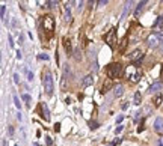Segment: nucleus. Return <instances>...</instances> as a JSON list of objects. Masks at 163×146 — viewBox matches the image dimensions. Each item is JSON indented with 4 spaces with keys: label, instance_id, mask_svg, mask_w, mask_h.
Returning a JSON list of instances; mask_svg holds the SVG:
<instances>
[{
    "label": "nucleus",
    "instance_id": "f257e3e1",
    "mask_svg": "<svg viewBox=\"0 0 163 146\" xmlns=\"http://www.w3.org/2000/svg\"><path fill=\"white\" fill-rule=\"evenodd\" d=\"M42 86H44V90L48 97L53 95V89H54V83H53V77L50 71H45L42 73Z\"/></svg>",
    "mask_w": 163,
    "mask_h": 146
},
{
    "label": "nucleus",
    "instance_id": "f03ea898",
    "mask_svg": "<svg viewBox=\"0 0 163 146\" xmlns=\"http://www.w3.org/2000/svg\"><path fill=\"white\" fill-rule=\"evenodd\" d=\"M106 73H107V77L112 78V80L113 78H120V77H122V65L118 63V62H113V63L107 65Z\"/></svg>",
    "mask_w": 163,
    "mask_h": 146
},
{
    "label": "nucleus",
    "instance_id": "7ed1b4c3",
    "mask_svg": "<svg viewBox=\"0 0 163 146\" xmlns=\"http://www.w3.org/2000/svg\"><path fill=\"white\" fill-rule=\"evenodd\" d=\"M42 26H44L45 33H47L48 36H51V35H53V29H54V20H53V17H51V15H45V17L42 18Z\"/></svg>",
    "mask_w": 163,
    "mask_h": 146
},
{
    "label": "nucleus",
    "instance_id": "20e7f679",
    "mask_svg": "<svg viewBox=\"0 0 163 146\" xmlns=\"http://www.w3.org/2000/svg\"><path fill=\"white\" fill-rule=\"evenodd\" d=\"M163 35H160V33H153V35H150L148 36V39H147V44H148V47L150 48H157L160 44H162V39Z\"/></svg>",
    "mask_w": 163,
    "mask_h": 146
},
{
    "label": "nucleus",
    "instance_id": "39448f33",
    "mask_svg": "<svg viewBox=\"0 0 163 146\" xmlns=\"http://www.w3.org/2000/svg\"><path fill=\"white\" fill-rule=\"evenodd\" d=\"M115 33H116V30H115V29H110V32L104 36L106 44H107L110 48H113V45H115Z\"/></svg>",
    "mask_w": 163,
    "mask_h": 146
},
{
    "label": "nucleus",
    "instance_id": "423d86ee",
    "mask_svg": "<svg viewBox=\"0 0 163 146\" xmlns=\"http://www.w3.org/2000/svg\"><path fill=\"white\" fill-rule=\"evenodd\" d=\"M133 2H125L124 3V11H122V14H121V21H124L125 18H127V15L131 12V8H133Z\"/></svg>",
    "mask_w": 163,
    "mask_h": 146
},
{
    "label": "nucleus",
    "instance_id": "0eeeda50",
    "mask_svg": "<svg viewBox=\"0 0 163 146\" xmlns=\"http://www.w3.org/2000/svg\"><path fill=\"white\" fill-rule=\"evenodd\" d=\"M92 83H94V77H92V74H88V75H85V77L82 78V87H83V89L92 86Z\"/></svg>",
    "mask_w": 163,
    "mask_h": 146
},
{
    "label": "nucleus",
    "instance_id": "6e6552de",
    "mask_svg": "<svg viewBox=\"0 0 163 146\" xmlns=\"http://www.w3.org/2000/svg\"><path fill=\"white\" fill-rule=\"evenodd\" d=\"M40 109H41V116L44 117V121H50V113H48V109H47V104L41 103Z\"/></svg>",
    "mask_w": 163,
    "mask_h": 146
},
{
    "label": "nucleus",
    "instance_id": "1a4fd4ad",
    "mask_svg": "<svg viewBox=\"0 0 163 146\" xmlns=\"http://www.w3.org/2000/svg\"><path fill=\"white\" fill-rule=\"evenodd\" d=\"M142 57H144V54H142L140 50H134V51L130 54V60H131V62H136V59H137V60H142Z\"/></svg>",
    "mask_w": 163,
    "mask_h": 146
},
{
    "label": "nucleus",
    "instance_id": "9d476101",
    "mask_svg": "<svg viewBox=\"0 0 163 146\" xmlns=\"http://www.w3.org/2000/svg\"><path fill=\"white\" fill-rule=\"evenodd\" d=\"M154 130L157 133H163V117H157L154 121Z\"/></svg>",
    "mask_w": 163,
    "mask_h": 146
},
{
    "label": "nucleus",
    "instance_id": "9b49d317",
    "mask_svg": "<svg viewBox=\"0 0 163 146\" xmlns=\"http://www.w3.org/2000/svg\"><path fill=\"white\" fill-rule=\"evenodd\" d=\"M122 93H124V86H122V84H116V86H113V95H115L116 98L122 97Z\"/></svg>",
    "mask_w": 163,
    "mask_h": 146
},
{
    "label": "nucleus",
    "instance_id": "f8f14e48",
    "mask_svg": "<svg viewBox=\"0 0 163 146\" xmlns=\"http://www.w3.org/2000/svg\"><path fill=\"white\" fill-rule=\"evenodd\" d=\"M145 5H147L145 0H142V2L137 3V6H136V9H134V17H139V15H140V12H142V9L145 8Z\"/></svg>",
    "mask_w": 163,
    "mask_h": 146
},
{
    "label": "nucleus",
    "instance_id": "ddd939ff",
    "mask_svg": "<svg viewBox=\"0 0 163 146\" xmlns=\"http://www.w3.org/2000/svg\"><path fill=\"white\" fill-rule=\"evenodd\" d=\"M153 29H154L156 32H159V30H162V29H163V15H160V17L157 18V21L154 23Z\"/></svg>",
    "mask_w": 163,
    "mask_h": 146
},
{
    "label": "nucleus",
    "instance_id": "4468645a",
    "mask_svg": "<svg viewBox=\"0 0 163 146\" xmlns=\"http://www.w3.org/2000/svg\"><path fill=\"white\" fill-rule=\"evenodd\" d=\"M162 89V83H153L148 89V93H153V92H159Z\"/></svg>",
    "mask_w": 163,
    "mask_h": 146
},
{
    "label": "nucleus",
    "instance_id": "2eb2a0df",
    "mask_svg": "<svg viewBox=\"0 0 163 146\" xmlns=\"http://www.w3.org/2000/svg\"><path fill=\"white\" fill-rule=\"evenodd\" d=\"M64 47H65V50H67V54H71V53H73V48H71V41H70L68 38H65V39H64Z\"/></svg>",
    "mask_w": 163,
    "mask_h": 146
},
{
    "label": "nucleus",
    "instance_id": "dca6fc26",
    "mask_svg": "<svg viewBox=\"0 0 163 146\" xmlns=\"http://www.w3.org/2000/svg\"><path fill=\"white\" fill-rule=\"evenodd\" d=\"M64 20L65 21H71V9L68 6H65V11H64Z\"/></svg>",
    "mask_w": 163,
    "mask_h": 146
},
{
    "label": "nucleus",
    "instance_id": "f3484780",
    "mask_svg": "<svg viewBox=\"0 0 163 146\" xmlns=\"http://www.w3.org/2000/svg\"><path fill=\"white\" fill-rule=\"evenodd\" d=\"M139 80H140V73H139V71H136V73H133L130 75V81H131V83H137Z\"/></svg>",
    "mask_w": 163,
    "mask_h": 146
},
{
    "label": "nucleus",
    "instance_id": "a211bd4d",
    "mask_svg": "<svg viewBox=\"0 0 163 146\" xmlns=\"http://www.w3.org/2000/svg\"><path fill=\"white\" fill-rule=\"evenodd\" d=\"M140 101H142V95H140V92H136V93H134V98H133V103H134L136 106H139Z\"/></svg>",
    "mask_w": 163,
    "mask_h": 146
},
{
    "label": "nucleus",
    "instance_id": "6ab92c4d",
    "mask_svg": "<svg viewBox=\"0 0 163 146\" xmlns=\"http://www.w3.org/2000/svg\"><path fill=\"white\" fill-rule=\"evenodd\" d=\"M14 104H15V107L18 110L21 109V103H20V100H18V97H17L15 93H14Z\"/></svg>",
    "mask_w": 163,
    "mask_h": 146
},
{
    "label": "nucleus",
    "instance_id": "aec40b11",
    "mask_svg": "<svg viewBox=\"0 0 163 146\" xmlns=\"http://www.w3.org/2000/svg\"><path fill=\"white\" fill-rule=\"evenodd\" d=\"M109 87H110V81H106V83L103 84V89H101V92H103V93H106V92L109 90Z\"/></svg>",
    "mask_w": 163,
    "mask_h": 146
},
{
    "label": "nucleus",
    "instance_id": "412c9836",
    "mask_svg": "<svg viewBox=\"0 0 163 146\" xmlns=\"http://www.w3.org/2000/svg\"><path fill=\"white\" fill-rule=\"evenodd\" d=\"M23 100L26 101V106L29 107V106H30V95H29V93H24V95H23Z\"/></svg>",
    "mask_w": 163,
    "mask_h": 146
},
{
    "label": "nucleus",
    "instance_id": "4be33fe9",
    "mask_svg": "<svg viewBox=\"0 0 163 146\" xmlns=\"http://www.w3.org/2000/svg\"><path fill=\"white\" fill-rule=\"evenodd\" d=\"M74 57H76V60H80L82 59V54H80V50H79V48L74 50Z\"/></svg>",
    "mask_w": 163,
    "mask_h": 146
},
{
    "label": "nucleus",
    "instance_id": "5701e85b",
    "mask_svg": "<svg viewBox=\"0 0 163 146\" xmlns=\"http://www.w3.org/2000/svg\"><path fill=\"white\" fill-rule=\"evenodd\" d=\"M56 5H57V2H45V6H47V8H50V9H51V8H54Z\"/></svg>",
    "mask_w": 163,
    "mask_h": 146
},
{
    "label": "nucleus",
    "instance_id": "b1692460",
    "mask_svg": "<svg viewBox=\"0 0 163 146\" xmlns=\"http://www.w3.org/2000/svg\"><path fill=\"white\" fill-rule=\"evenodd\" d=\"M162 104V97L160 95H157L156 97V100H154V106H160Z\"/></svg>",
    "mask_w": 163,
    "mask_h": 146
},
{
    "label": "nucleus",
    "instance_id": "393cba45",
    "mask_svg": "<svg viewBox=\"0 0 163 146\" xmlns=\"http://www.w3.org/2000/svg\"><path fill=\"white\" fill-rule=\"evenodd\" d=\"M89 127H91L92 130H95V128H98V122H95V121H91V122H89Z\"/></svg>",
    "mask_w": 163,
    "mask_h": 146
},
{
    "label": "nucleus",
    "instance_id": "a878e982",
    "mask_svg": "<svg viewBox=\"0 0 163 146\" xmlns=\"http://www.w3.org/2000/svg\"><path fill=\"white\" fill-rule=\"evenodd\" d=\"M45 143H47V146H53V140H51V137L45 136Z\"/></svg>",
    "mask_w": 163,
    "mask_h": 146
},
{
    "label": "nucleus",
    "instance_id": "bb28decb",
    "mask_svg": "<svg viewBox=\"0 0 163 146\" xmlns=\"http://www.w3.org/2000/svg\"><path fill=\"white\" fill-rule=\"evenodd\" d=\"M5 12H6V6L2 3V8H0V15H2V17H6V15H5Z\"/></svg>",
    "mask_w": 163,
    "mask_h": 146
},
{
    "label": "nucleus",
    "instance_id": "cd10ccee",
    "mask_svg": "<svg viewBox=\"0 0 163 146\" xmlns=\"http://www.w3.org/2000/svg\"><path fill=\"white\" fill-rule=\"evenodd\" d=\"M14 83H15V84H20V78H18V74H14Z\"/></svg>",
    "mask_w": 163,
    "mask_h": 146
},
{
    "label": "nucleus",
    "instance_id": "c85d7f7f",
    "mask_svg": "<svg viewBox=\"0 0 163 146\" xmlns=\"http://www.w3.org/2000/svg\"><path fill=\"white\" fill-rule=\"evenodd\" d=\"M38 59H41V60H48V56H47V54H40Z\"/></svg>",
    "mask_w": 163,
    "mask_h": 146
},
{
    "label": "nucleus",
    "instance_id": "c756f323",
    "mask_svg": "<svg viewBox=\"0 0 163 146\" xmlns=\"http://www.w3.org/2000/svg\"><path fill=\"white\" fill-rule=\"evenodd\" d=\"M8 41H9V47H14V41H12V36L8 35Z\"/></svg>",
    "mask_w": 163,
    "mask_h": 146
},
{
    "label": "nucleus",
    "instance_id": "7c9ffc66",
    "mask_svg": "<svg viewBox=\"0 0 163 146\" xmlns=\"http://www.w3.org/2000/svg\"><path fill=\"white\" fill-rule=\"evenodd\" d=\"M27 80H29V81H33V73H27Z\"/></svg>",
    "mask_w": 163,
    "mask_h": 146
},
{
    "label": "nucleus",
    "instance_id": "2f4dec72",
    "mask_svg": "<svg viewBox=\"0 0 163 146\" xmlns=\"http://www.w3.org/2000/svg\"><path fill=\"white\" fill-rule=\"evenodd\" d=\"M120 143H121V139H115V140H113V142H112V145H113V146L120 145Z\"/></svg>",
    "mask_w": 163,
    "mask_h": 146
},
{
    "label": "nucleus",
    "instance_id": "473e14b6",
    "mask_svg": "<svg viewBox=\"0 0 163 146\" xmlns=\"http://www.w3.org/2000/svg\"><path fill=\"white\" fill-rule=\"evenodd\" d=\"M8 133H9V136L12 137V136H14V128H12V127H9V128H8Z\"/></svg>",
    "mask_w": 163,
    "mask_h": 146
},
{
    "label": "nucleus",
    "instance_id": "72a5a7b5",
    "mask_svg": "<svg viewBox=\"0 0 163 146\" xmlns=\"http://www.w3.org/2000/svg\"><path fill=\"white\" fill-rule=\"evenodd\" d=\"M156 146H163V137H160V139L157 140V145Z\"/></svg>",
    "mask_w": 163,
    "mask_h": 146
},
{
    "label": "nucleus",
    "instance_id": "f704fd0d",
    "mask_svg": "<svg viewBox=\"0 0 163 146\" xmlns=\"http://www.w3.org/2000/svg\"><path fill=\"white\" fill-rule=\"evenodd\" d=\"M122 128H124V127H122V125H120V127H118V128L115 130V133H116V134H118V133H121V131H122Z\"/></svg>",
    "mask_w": 163,
    "mask_h": 146
},
{
    "label": "nucleus",
    "instance_id": "c9c22d12",
    "mask_svg": "<svg viewBox=\"0 0 163 146\" xmlns=\"http://www.w3.org/2000/svg\"><path fill=\"white\" fill-rule=\"evenodd\" d=\"M122 119H124L122 116H118V117H116V124H121V122H122Z\"/></svg>",
    "mask_w": 163,
    "mask_h": 146
},
{
    "label": "nucleus",
    "instance_id": "e433bc0d",
    "mask_svg": "<svg viewBox=\"0 0 163 146\" xmlns=\"http://www.w3.org/2000/svg\"><path fill=\"white\" fill-rule=\"evenodd\" d=\"M21 57H23V54H21V51L18 50V51H17V59H21Z\"/></svg>",
    "mask_w": 163,
    "mask_h": 146
},
{
    "label": "nucleus",
    "instance_id": "4c0bfd02",
    "mask_svg": "<svg viewBox=\"0 0 163 146\" xmlns=\"http://www.w3.org/2000/svg\"><path fill=\"white\" fill-rule=\"evenodd\" d=\"M59 125H61V124H56V125H54V131H59V130H61Z\"/></svg>",
    "mask_w": 163,
    "mask_h": 146
},
{
    "label": "nucleus",
    "instance_id": "58836bf2",
    "mask_svg": "<svg viewBox=\"0 0 163 146\" xmlns=\"http://www.w3.org/2000/svg\"><path fill=\"white\" fill-rule=\"evenodd\" d=\"M17 119H18V121H21V119H23V117H21V113H17Z\"/></svg>",
    "mask_w": 163,
    "mask_h": 146
},
{
    "label": "nucleus",
    "instance_id": "ea45409f",
    "mask_svg": "<svg viewBox=\"0 0 163 146\" xmlns=\"http://www.w3.org/2000/svg\"><path fill=\"white\" fill-rule=\"evenodd\" d=\"M160 51L163 53V41H162V44H160Z\"/></svg>",
    "mask_w": 163,
    "mask_h": 146
},
{
    "label": "nucleus",
    "instance_id": "a19ab883",
    "mask_svg": "<svg viewBox=\"0 0 163 146\" xmlns=\"http://www.w3.org/2000/svg\"><path fill=\"white\" fill-rule=\"evenodd\" d=\"M3 146H8V143H6V140H3Z\"/></svg>",
    "mask_w": 163,
    "mask_h": 146
},
{
    "label": "nucleus",
    "instance_id": "79ce46f5",
    "mask_svg": "<svg viewBox=\"0 0 163 146\" xmlns=\"http://www.w3.org/2000/svg\"><path fill=\"white\" fill-rule=\"evenodd\" d=\"M162 80H163V68H162Z\"/></svg>",
    "mask_w": 163,
    "mask_h": 146
}]
</instances>
